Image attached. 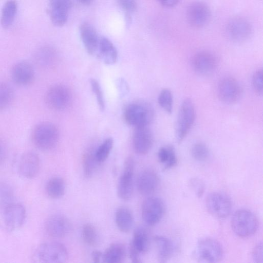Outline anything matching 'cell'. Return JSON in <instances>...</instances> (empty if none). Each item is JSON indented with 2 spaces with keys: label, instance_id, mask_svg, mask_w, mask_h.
<instances>
[{
  "label": "cell",
  "instance_id": "cell-4",
  "mask_svg": "<svg viewBox=\"0 0 263 263\" xmlns=\"http://www.w3.org/2000/svg\"><path fill=\"white\" fill-rule=\"evenodd\" d=\"M258 221L256 216L250 211L241 209L236 211L231 219L233 232L240 237H248L257 230Z\"/></svg>",
  "mask_w": 263,
  "mask_h": 263
},
{
  "label": "cell",
  "instance_id": "cell-37",
  "mask_svg": "<svg viewBox=\"0 0 263 263\" xmlns=\"http://www.w3.org/2000/svg\"><path fill=\"white\" fill-rule=\"evenodd\" d=\"M159 105L167 113H171L173 109V96L168 88H164L160 91L158 99Z\"/></svg>",
  "mask_w": 263,
  "mask_h": 263
},
{
  "label": "cell",
  "instance_id": "cell-2",
  "mask_svg": "<svg viewBox=\"0 0 263 263\" xmlns=\"http://www.w3.org/2000/svg\"><path fill=\"white\" fill-rule=\"evenodd\" d=\"M34 145L42 151H49L57 144L59 139L58 127L53 123L44 122L36 125L31 134Z\"/></svg>",
  "mask_w": 263,
  "mask_h": 263
},
{
  "label": "cell",
  "instance_id": "cell-23",
  "mask_svg": "<svg viewBox=\"0 0 263 263\" xmlns=\"http://www.w3.org/2000/svg\"><path fill=\"white\" fill-rule=\"evenodd\" d=\"M81 38L87 52L91 55L96 54L99 44V36L95 28L89 23L84 22L80 27Z\"/></svg>",
  "mask_w": 263,
  "mask_h": 263
},
{
  "label": "cell",
  "instance_id": "cell-35",
  "mask_svg": "<svg viewBox=\"0 0 263 263\" xmlns=\"http://www.w3.org/2000/svg\"><path fill=\"white\" fill-rule=\"evenodd\" d=\"M14 98L12 87L4 82L0 83V110L7 108Z\"/></svg>",
  "mask_w": 263,
  "mask_h": 263
},
{
  "label": "cell",
  "instance_id": "cell-26",
  "mask_svg": "<svg viewBox=\"0 0 263 263\" xmlns=\"http://www.w3.org/2000/svg\"><path fill=\"white\" fill-rule=\"evenodd\" d=\"M126 247L121 243L111 244L102 254V260L106 263L122 262L125 258Z\"/></svg>",
  "mask_w": 263,
  "mask_h": 263
},
{
  "label": "cell",
  "instance_id": "cell-20",
  "mask_svg": "<svg viewBox=\"0 0 263 263\" xmlns=\"http://www.w3.org/2000/svg\"><path fill=\"white\" fill-rule=\"evenodd\" d=\"M159 181V177L154 171L150 169L144 170L137 176V190L142 195H149L157 189Z\"/></svg>",
  "mask_w": 263,
  "mask_h": 263
},
{
  "label": "cell",
  "instance_id": "cell-21",
  "mask_svg": "<svg viewBox=\"0 0 263 263\" xmlns=\"http://www.w3.org/2000/svg\"><path fill=\"white\" fill-rule=\"evenodd\" d=\"M153 137L148 127L135 128L133 136V147L136 153L144 155L152 148Z\"/></svg>",
  "mask_w": 263,
  "mask_h": 263
},
{
  "label": "cell",
  "instance_id": "cell-24",
  "mask_svg": "<svg viewBox=\"0 0 263 263\" xmlns=\"http://www.w3.org/2000/svg\"><path fill=\"white\" fill-rule=\"evenodd\" d=\"M103 62L108 65L115 63L118 59V52L113 43L105 36H100L96 54Z\"/></svg>",
  "mask_w": 263,
  "mask_h": 263
},
{
  "label": "cell",
  "instance_id": "cell-33",
  "mask_svg": "<svg viewBox=\"0 0 263 263\" xmlns=\"http://www.w3.org/2000/svg\"><path fill=\"white\" fill-rule=\"evenodd\" d=\"M34 60L39 66L48 68L53 64L54 56L50 49L43 48L37 51L34 55Z\"/></svg>",
  "mask_w": 263,
  "mask_h": 263
},
{
  "label": "cell",
  "instance_id": "cell-18",
  "mask_svg": "<svg viewBox=\"0 0 263 263\" xmlns=\"http://www.w3.org/2000/svg\"><path fill=\"white\" fill-rule=\"evenodd\" d=\"M49 14L52 24L64 26L67 21L68 12L71 7L70 0H48Z\"/></svg>",
  "mask_w": 263,
  "mask_h": 263
},
{
  "label": "cell",
  "instance_id": "cell-9",
  "mask_svg": "<svg viewBox=\"0 0 263 263\" xmlns=\"http://www.w3.org/2000/svg\"><path fill=\"white\" fill-rule=\"evenodd\" d=\"M252 28L250 22L241 16L231 18L226 26L227 36L232 41L241 43L247 41L251 36Z\"/></svg>",
  "mask_w": 263,
  "mask_h": 263
},
{
  "label": "cell",
  "instance_id": "cell-6",
  "mask_svg": "<svg viewBox=\"0 0 263 263\" xmlns=\"http://www.w3.org/2000/svg\"><path fill=\"white\" fill-rule=\"evenodd\" d=\"M72 95L69 88L62 84L51 86L45 95V102L50 108L62 110L68 107L72 102Z\"/></svg>",
  "mask_w": 263,
  "mask_h": 263
},
{
  "label": "cell",
  "instance_id": "cell-13",
  "mask_svg": "<svg viewBox=\"0 0 263 263\" xmlns=\"http://www.w3.org/2000/svg\"><path fill=\"white\" fill-rule=\"evenodd\" d=\"M165 211L163 201L158 197H150L145 199L142 204V217L149 226L157 224L162 219Z\"/></svg>",
  "mask_w": 263,
  "mask_h": 263
},
{
  "label": "cell",
  "instance_id": "cell-29",
  "mask_svg": "<svg viewBox=\"0 0 263 263\" xmlns=\"http://www.w3.org/2000/svg\"><path fill=\"white\" fill-rule=\"evenodd\" d=\"M158 158L163 165L164 170H168L175 166L177 159L174 147L167 145L160 147L158 152Z\"/></svg>",
  "mask_w": 263,
  "mask_h": 263
},
{
  "label": "cell",
  "instance_id": "cell-36",
  "mask_svg": "<svg viewBox=\"0 0 263 263\" xmlns=\"http://www.w3.org/2000/svg\"><path fill=\"white\" fill-rule=\"evenodd\" d=\"M114 144L111 138L106 139L95 152V156L97 162L100 164L104 162L108 158Z\"/></svg>",
  "mask_w": 263,
  "mask_h": 263
},
{
  "label": "cell",
  "instance_id": "cell-25",
  "mask_svg": "<svg viewBox=\"0 0 263 263\" xmlns=\"http://www.w3.org/2000/svg\"><path fill=\"white\" fill-rule=\"evenodd\" d=\"M153 241L155 245L158 258L160 262H165L172 256L174 252V245L168 238L160 235L155 236Z\"/></svg>",
  "mask_w": 263,
  "mask_h": 263
},
{
  "label": "cell",
  "instance_id": "cell-14",
  "mask_svg": "<svg viewBox=\"0 0 263 263\" xmlns=\"http://www.w3.org/2000/svg\"><path fill=\"white\" fill-rule=\"evenodd\" d=\"M218 93L220 99L227 104H234L240 98L242 88L238 81L233 77L222 79L218 87Z\"/></svg>",
  "mask_w": 263,
  "mask_h": 263
},
{
  "label": "cell",
  "instance_id": "cell-15",
  "mask_svg": "<svg viewBox=\"0 0 263 263\" xmlns=\"http://www.w3.org/2000/svg\"><path fill=\"white\" fill-rule=\"evenodd\" d=\"M45 229L51 237L61 238L66 236L71 230V224L69 219L61 214L50 216L46 221Z\"/></svg>",
  "mask_w": 263,
  "mask_h": 263
},
{
  "label": "cell",
  "instance_id": "cell-27",
  "mask_svg": "<svg viewBox=\"0 0 263 263\" xmlns=\"http://www.w3.org/2000/svg\"><path fill=\"white\" fill-rule=\"evenodd\" d=\"M115 221L118 229L122 232L127 233L133 228L134 217L132 212L127 208H119L115 213Z\"/></svg>",
  "mask_w": 263,
  "mask_h": 263
},
{
  "label": "cell",
  "instance_id": "cell-41",
  "mask_svg": "<svg viewBox=\"0 0 263 263\" xmlns=\"http://www.w3.org/2000/svg\"><path fill=\"white\" fill-rule=\"evenodd\" d=\"M189 185L198 197H201L204 193L205 185L203 182L198 178H193L189 181Z\"/></svg>",
  "mask_w": 263,
  "mask_h": 263
},
{
  "label": "cell",
  "instance_id": "cell-22",
  "mask_svg": "<svg viewBox=\"0 0 263 263\" xmlns=\"http://www.w3.org/2000/svg\"><path fill=\"white\" fill-rule=\"evenodd\" d=\"M11 76L17 85L26 86L32 83L34 77V71L32 65L27 62L17 63L12 67Z\"/></svg>",
  "mask_w": 263,
  "mask_h": 263
},
{
  "label": "cell",
  "instance_id": "cell-39",
  "mask_svg": "<svg viewBox=\"0 0 263 263\" xmlns=\"http://www.w3.org/2000/svg\"><path fill=\"white\" fill-rule=\"evenodd\" d=\"M90 86L97 100L98 104L101 110H104L105 108V102L104 96L98 81L94 79L90 81Z\"/></svg>",
  "mask_w": 263,
  "mask_h": 263
},
{
  "label": "cell",
  "instance_id": "cell-45",
  "mask_svg": "<svg viewBox=\"0 0 263 263\" xmlns=\"http://www.w3.org/2000/svg\"><path fill=\"white\" fill-rule=\"evenodd\" d=\"M163 6L165 7H173L179 2L180 0H157Z\"/></svg>",
  "mask_w": 263,
  "mask_h": 263
},
{
  "label": "cell",
  "instance_id": "cell-30",
  "mask_svg": "<svg viewBox=\"0 0 263 263\" xmlns=\"http://www.w3.org/2000/svg\"><path fill=\"white\" fill-rule=\"evenodd\" d=\"M66 185L63 178L54 177L49 179L46 186L48 196L54 199L61 198L65 194Z\"/></svg>",
  "mask_w": 263,
  "mask_h": 263
},
{
  "label": "cell",
  "instance_id": "cell-34",
  "mask_svg": "<svg viewBox=\"0 0 263 263\" xmlns=\"http://www.w3.org/2000/svg\"><path fill=\"white\" fill-rule=\"evenodd\" d=\"M99 163L95 156V152H87L82 157L83 170L86 177H90L95 173L97 166Z\"/></svg>",
  "mask_w": 263,
  "mask_h": 263
},
{
  "label": "cell",
  "instance_id": "cell-31",
  "mask_svg": "<svg viewBox=\"0 0 263 263\" xmlns=\"http://www.w3.org/2000/svg\"><path fill=\"white\" fill-rule=\"evenodd\" d=\"M14 192L8 183L0 182V211L3 210L9 204L14 202Z\"/></svg>",
  "mask_w": 263,
  "mask_h": 263
},
{
  "label": "cell",
  "instance_id": "cell-38",
  "mask_svg": "<svg viewBox=\"0 0 263 263\" xmlns=\"http://www.w3.org/2000/svg\"><path fill=\"white\" fill-rule=\"evenodd\" d=\"M192 155L194 159L199 162H204L210 156V152L207 146L203 143H196L192 148Z\"/></svg>",
  "mask_w": 263,
  "mask_h": 263
},
{
  "label": "cell",
  "instance_id": "cell-46",
  "mask_svg": "<svg viewBox=\"0 0 263 263\" xmlns=\"http://www.w3.org/2000/svg\"><path fill=\"white\" fill-rule=\"evenodd\" d=\"M102 254L99 250H94L91 253V257L94 262H100L102 258Z\"/></svg>",
  "mask_w": 263,
  "mask_h": 263
},
{
  "label": "cell",
  "instance_id": "cell-40",
  "mask_svg": "<svg viewBox=\"0 0 263 263\" xmlns=\"http://www.w3.org/2000/svg\"><path fill=\"white\" fill-rule=\"evenodd\" d=\"M252 85L254 91L259 95L262 93V70H256L252 77Z\"/></svg>",
  "mask_w": 263,
  "mask_h": 263
},
{
  "label": "cell",
  "instance_id": "cell-10",
  "mask_svg": "<svg viewBox=\"0 0 263 263\" xmlns=\"http://www.w3.org/2000/svg\"><path fill=\"white\" fill-rule=\"evenodd\" d=\"M134 168L133 158L132 157H127L125 160L117 186L118 196L124 201L130 200L133 196Z\"/></svg>",
  "mask_w": 263,
  "mask_h": 263
},
{
  "label": "cell",
  "instance_id": "cell-12",
  "mask_svg": "<svg viewBox=\"0 0 263 263\" xmlns=\"http://www.w3.org/2000/svg\"><path fill=\"white\" fill-rule=\"evenodd\" d=\"M150 245L147 231L142 227L135 229L132 240L129 245V254L132 262H141V256L148 250Z\"/></svg>",
  "mask_w": 263,
  "mask_h": 263
},
{
  "label": "cell",
  "instance_id": "cell-28",
  "mask_svg": "<svg viewBox=\"0 0 263 263\" xmlns=\"http://www.w3.org/2000/svg\"><path fill=\"white\" fill-rule=\"evenodd\" d=\"M17 10L15 0H8L4 5L2 10L1 24L4 29L9 28L12 24Z\"/></svg>",
  "mask_w": 263,
  "mask_h": 263
},
{
  "label": "cell",
  "instance_id": "cell-43",
  "mask_svg": "<svg viewBox=\"0 0 263 263\" xmlns=\"http://www.w3.org/2000/svg\"><path fill=\"white\" fill-rule=\"evenodd\" d=\"M252 257L255 262H262V245L261 242L258 243L254 247L252 251Z\"/></svg>",
  "mask_w": 263,
  "mask_h": 263
},
{
  "label": "cell",
  "instance_id": "cell-47",
  "mask_svg": "<svg viewBox=\"0 0 263 263\" xmlns=\"http://www.w3.org/2000/svg\"><path fill=\"white\" fill-rule=\"evenodd\" d=\"M81 4L84 5H90L93 0H77Z\"/></svg>",
  "mask_w": 263,
  "mask_h": 263
},
{
  "label": "cell",
  "instance_id": "cell-11",
  "mask_svg": "<svg viewBox=\"0 0 263 263\" xmlns=\"http://www.w3.org/2000/svg\"><path fill=\"white\" fill-rule=\"evenodd\" d=\"M206 206L209 213L215 217L224 218L230 214L232 205L227 195L220 192H213L207 196Z\"/></svg>",
  "mask_w": 263,
  "mask_h": 263
},
{
  "label": "cell",
  "instance_id": "cell-5",
  "mask_svg": "<svg viewBox=\"0 0 263 263\" xmlns=\"http://www.w3.org/2000/svg\"><path fill=\"white\" fill-rule=\"evenodd\" d=\"M195 110L191 99L187 98L182 102L178 114L175 128V136L180 143L187 135L194 123Z\"/></svg>",
  "mask_w": 263,
  "mask_h": 263
},
{
  "label": "cell",
  "instance_id": "cell-3",
  "mask_svg": "<svg viewBox=\"0 0 263 263\" xmlns=\"http://www.w3.org/2000/svg\"><path fill=\"white\" fill-rule=\"evenodd\" d=\"M68 258V252L62 243L53 241L43 243L36 249L34 261L45 263L65 262Z\"/></svg>",
  "mask_w": 263,
  "mask_h": 263
},
{
  "label": "cell",
  "instance_id": "cell-16",
  "mask_svg": "<svg viewBox=\"0 0 263 263\" xmlns=\"http://www.w3.org/2000/svg\"><path fill=\"white\" fill-rule=\"evenodd\" d=\"M2 213L4 224L10 230L18 229L25 221L26 210L21 203H11L3 210Z\"/></svg>",
  "mask_w": 263,
  "mask_h": 263
},
{
  "label": "cell",
  "instance_id": "cell-17",
  "mask_svg": "<svg viewBox=\"0 0 263 263\" xmlns=\"http://www.w3.org/2000/svg\"><path fill=\"white\" fill-rule=\"evenodd\" d=\"M40 160L38 155L33 151H27L21 156L18 164V172L23 177L32 179L38 174Z\"/></svg>",
  "mask_w": 263,
  "mask_h": 263
},
{
  "label": "cell",
  "instance_id": "cell-32",
  "mask_svg": "<svg viewBox=\"0 0 263 263\" xmlns=\"http://www.w3.org/2000/svg\"><path fill=\"white\" fill-rule=\"evenodd\" d=\"M83 241L89 246H96L99 242V235L95 226L91 223L85 224L82 229Z\"/></svg>",
  "mask_w": 263,
  "mask_h": 263
},
{
  "label": "cell",
  "instance_id": "cell-44",
  "mask_svg": "<svg viewBox=\"0 0 263 263\" xmlns=\"http://www.w3.org/2000/svg\"><path fill=\"white\" fill-rule=\"evenodd\" d=\"M7 155V147L4 142L0 139V165L5 161Z\"/></svg>",
  "mask_w": 263,
  "mask_h": 263
},
{
  "label": "cell",
  "instance_id": "cell-8",
  "mask_svg": "<svg viewBox=\"0 0 263 263\" xmlns=\"http://www.w3.org/2000/svg\"><path fill=\"white\" fill-rule=\"evenodd\" d=\"M211 11L204 2L195 1L190 4L186 10V19L193 28H202L207 25L211 18Z\"/></svg>",
  "mask_w": 263,
  "mask_h": 263
},
{
  "label": "cell",
  "instance_id": "cell-7",
  "mask_svg": "<svg viewBox=\"0 0 263 263\" xmlns=\"http://www.w3.org/2000/svg\"><path fill=\"white\" fill-rule=\"evenodd\" d=\"M195 255L200 261L217 262L222 257L223 250L221 245L217 240L212 238H204L198 243Z\"/></svg>",
  "mask_w": 263,
  "mask_h": 263
},
{
  "label": "cell",
  "instance_id": "cell-42",
  "mask_svg": "<svg viewBox=\"0 0 263 263\" xmlns=\"http://www.w3.org/2000/svg\"><path fill=\"white\" fill-rule=\"evenodd\" d=\"M117 4L127 14L134 12L137 9L136 0H116Z\"/></svg>",
  "mask_w": 263,
  "mask_h": 263
},
{
  "label": "cell",
  "instance_id": "cell-19",
  "mask_svg": "<svg viewBox=\"0 0 263 263\" xmlns=\"http://www.w3.org/2000/svg\"><path fill=\"white\" fill-rule=\"evenodd\" d=\"M218 61L216 57L208 51L197 53L192 59V66L197 73L209 74L214 72L217 68Z\"/></svg>",
  "mask_w": 263,
  "mask_h": 263
},
{
  "label": "cell",
  "instance_id": "cell-1",
  "mask_svg": "<svg viewBox=\"0 0 263 263\" xmlns=\"http://www.w3.org/2000/svg\"><path fill=\"white\" fill-rule=\"evenodd\" d=\"M123 116L125 121L135 128L148 127L153 120L154 112L148 103L137 102L126 107Z\"/></svg>",
  "mask_w": 263,
  "mask_h": 263
}]
</instances>
